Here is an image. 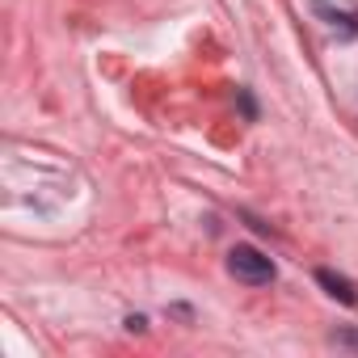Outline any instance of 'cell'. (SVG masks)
<instances>
[{
	"label": "cell",
	"instance_id": "cell-1",
	"mask_svg": "<svg viewBox=\"0 0 358 358\" xmlns=\"http://www.w3.org/2000/svg\"><path fill=\"white\" fill-rule=\"evenodd\" d=\"M228 274H232L236 282L262 287V282L274 278V262H270L262 249H253V245H236V249L228 253Z\"/></svg>",
	"mask_w": 358,
	"mask_h": 358
},
{
	"label": "cell",
	"instance_id": "cell-2",
	"mask_svg": "<svg viewBox=\"0 0 358 358\" xmlns=\"http://www.w3.org/2000/svg\"><path fill=\"white\" fill-rule=\"evenodd\" d=\"M316 282L333 295V299H341V303H358V291H354V282L350 278H341V274H333V270H316Z\"/></svg>",
	"mask_w": 358,
	"mask_h": 358
},
{
	"label": "cell",
	"instance_id": "cell-3",
	"mask_svg": "<svg viewBox=\"0 0 358 358\" xmlns=\"http://www.w3.org/2000/svg\"><path fill=\"white\" fill-rule=\"evenodd\" d=\"M316 13H320V17H329V26H333V30H341V34H354V30H358V26H354V17L333 13V9L324 5V0H316Z\"/></svg>",
	"mask_w": 358,
	"mask_h": 358
}]
</instances>
